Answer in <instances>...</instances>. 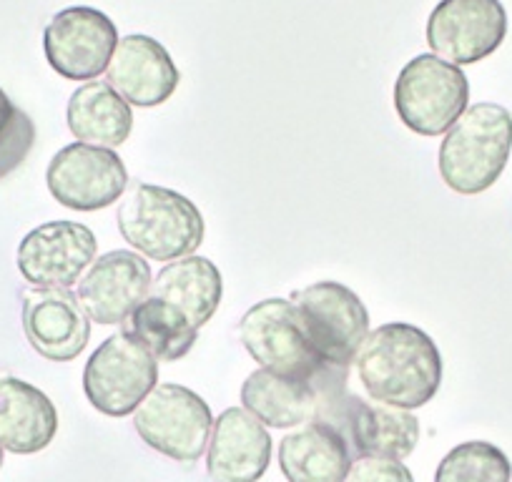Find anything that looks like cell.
I'll list each match as a JSON object with an SVG mask.
<instances>
[{
    "label": "cell",
    "instance_id": "44dd1931",
    "mask_svg": "<svg viewBox=\"0 0 512 482\" xmlns=\"http://www.w3.org/2000/svg\"><path fill=\"white\" fill-rule=\"evenodd\" d=\"M68 129L76 141L103 149L126 144L134 129L131 103L123 101L106 81H88L68 101Z\"/></svg>",
    "mask_w": 512,
    "mask_h": 482
},
{
    "label": "cell",
    "instance_id": "ba28073f",
    "mask_svg": "<svg viewBox=\"0 0 512 482\" xmlns=\"http://www.w3.org/2000/svg\"><path fill=\"white\" fill-rule=\"evenodd\" d=\"M134 427L151 450L191 465L209 447L214 415L189 387L156 385L134 412Z\"/></svg>",
    "mask_w": 512,
    "mask_h": 482
},
{
    "label": "cell",
    "instance_id": "603a6c76",
    "mask_svg": "<svg viewBox=\"0 0 512 482\" xmlns=\"http://www.w3.org/2000/svg\"><path fill=\"white\" fill-rule=\"evenodd\" d=\"M128 332L164 362L184 359L199 339V329L186 319L184 312L156 297H146L136 307V312L128 317Z\"/></svg>",
    "mask_w": 512,
    "mask_h": 482
},
{
    "label": "cell",
    "instance_id": "5bb4252c",
    "mask_svg": "<svg viewBox=\"0 0 512 482\" xmlns=\"http://www.w3.org/2000/svg\"><path fill=\"white\" fill-rule=\"evenodd\" d=\"M154 284L151 267L139 252L116 249L88 267L78 282V304L91 322L111 327L128 322Z\"/></svg>",
    "mask_w": 512,
    "mask_h": 482
},
{
    "label": "cell",
    "instance_id": "6da1fadb",
    "mask_svg": "<svg viewBox=\"0 0 512 482\" xmlns=\"http://www.w3.org/2000/svg\"><path fill=\"white\" fill-rule=\"evenodd\" d=\"M357 375L374 402L417 410L442 385V354L435 339L407 322H390L367 334L357 352Z\"/></svg>",
    "mask_w": 512,
    "mask_h": 482
},
{
    "label": "cell",
    "instance_id": "d4e9b609",
    "mask_svg": "<svg viewBox=\"0 0 512 482\" xmlns=\"http://www.w3.org/2000/svg\"><path fill=\"white\" fill-rule=\"evenodd\" d=\"M344 482H415L410 467L402 460H387V457L359 455L349 465Z\"/></svg>",
    "mask_w": 512,
    "mask_h": 482
},
{
    "label": "cell",
    "instance_id": "277c9868",
    "mask_svg": "<svg viewBox=\"0 0 512 482\" xmlns=\"http://www.w3.org/2000/svg\"><path fill=\"white\" fill-rule=\"evenodd\" d=\"M239 339L246 352L272 375L314 382L329 370L319 359L292 299L256 302L239 322Z\"/></svg>",
    "mask_w": 512,
    "mask_h": 482
},
{
    "label": "cell",
    "instance_id": "52a82bcc",
    "mask_svg": "<svg viewBox=\"0 0 512 482\" xmlns=\"http://www.w3.org/2000/svg\"><path fill=\"white\" fill-rule=\"evenodd\" d=\"M317 422L337 427L352 447V455L405 460L420 442V420L410 410L367 402L337 387L322 402Z\"/></svg>",
    "mask_w": 512,
    "mask_h": 482
},
{
    "label": "cell",
    "instance_id": "4316f807",
    "mask_svg": "<svg viewBox=\"0 0 512 482\" xmlns=\"http://www.w3.org/2000/svg\"><path fill=\"white\" fill-rule=\"evenodd\" d=\"M0 467H3V447H0Z\"/></svg>",
    "mask_w": 512,
    "mask_h": 482
},
{
    "label": "cell",
    "instance_id": "9c48e42d",
    "mask_svg": "<svg viewBox=\"0 0 512 482\" xmlns=\"http://www.w3.org/2000/svg\"><path fill=\"white\" fill-rule=\"evenodd\" d=\"M292 304L324 365L349 370L369 334V312L359 294L339 282H317L294 292Z\"/></svg>",
    "mask_w": 512,
    "mask_h": 482
},
{
    "label": "cell",
    "instance_id": "ffe728a7",
    "mask_svg": "<svg viewBox=\"0 0 512 482\" xmlns=\"http://www.w3.org/2000/svg\"><path fill=\"white\" fill-rule=\"evenodd\" d=\"M352 460L349 442L327 422H309L279 442L287 482H344Z\"/></svg>",
    "mask_w": 512,
    "mask_h": 482
},
{
    "label": "cell",
    "instance_id": "2e32d148",
    "mask_svg": "<svg viewBox=\"0 0 512 482\" xmlns=\"http://www.w3.org/2000/svg\"><path fill=\"white\" fill-rule=\"evenodd\" d=\"M106 83L131 106L154 108L169 101L181 83L171 53L151 36H126L106 68Z\"/></svg>",
    "mask_w": 512,
    "mask_h": 482
},
{
    "label": "cell",
    "instance_id": "7a4b0ae2",
    "mask_svg": "<svg viewBox=\"0 0 512 482\" xmlns=\"http://www.w3.org/2000/svg\"><path fill=\"white\" fill-rule=\"evenodd\" d=\"M118 231L139 254L154 262H176L201 247L206 224L184 194L166 186L136 184L116 214Z\"/></svg>",
    "mask_w": 512,
    "mask_h": 482
},
{
    "label": "cell",
    "instance_id": "d6986e66",
    "mask_svg": "<svg viewBox=\"0 0 512 482\" xmlns=\"http://www.w3.org/2000/svg\"><path fill=\"white\" fill-rule=\"evenodd\" d=\"M58 432V410L46 392L18 377H0V447L13 455L46 450Z\"/></svg>",
    "mask_w": 512,
    "mask_h": 482
},
{
    "label": "cell",
    "instance_id": "ac0fdd59",
    "mask_svg": "<svg viewBox=\"0 0 512 482\" xmlns=\"http://www.w3.org/2000/svg\"><path fill=\"white\" fill-rule=\"evenodd\" d=\"M272 462V437L267 427L241 407L216 417L206 452L211 482H259Z\"/></svg>",
    "mask_w": 512,
    "mask_h": 482
},
{
    "label": "cell",
    "instance_id": "e0dca14e",
    "mask_svg": "<svg viewBox=\"0 0 512 482\" xmlns=\"http://www.w3.org/2000/svg\"><path fill=\"white\" fill-rule=\"evenodd\" d=\"M23 332L48 362H71L91 339V319L68 289H33L23 294Z\"/></svg>",
    "mask_w": 512,
    "mask_h": 482
},
{
    "label": "cell",
    "instance_id": "30bf717a",
    "mask_svg": "<svg viewBox=\"0 0 512 482\" xmlns=\"http://www.w3.org/2000/svg\"><path fill=\"white\" fill-rule=\"evenodd\" d=\"M118 41L116 23L88 6L56 13L43 31L48 66L68 81H93L106 73Z\"/></svg>",
    "mask_w": 512,
    "mask_h": 482
},
{
    "label": "cell",
    "instance_id": "4fadbf2b",
    "mask_svg": "<svg viewBox=\"0 0 512 482\" xmlns=\"http://www.w3.org/2000/svg\"><path fill=\"white\" fill-rule=\"evenodd\" d=\"M98 241L86 224L48 221L23 236L18 272L36 289H71L96 262Z\"/></svg>",
    "mask_w": 512,
    "mask_h": 482
},
{
    "label": "cell",
    "instance_id": "484cf974",
    "mask_svg": "<svg viewBox=\"0 0 512 482\" xmlns=\"http://www.w3.org/2000/svg\"><path fill=\"white\" fill-rule=\"evenodd\" d=\"M23 113L26 111H21V108L8 98V93L0 88V144L13 134V129H16L18 121L23 118Z\"/></svg>",
    "mask_w": 512,
    "mask_h": 482
},
{
    "label": "cell",
    "instance_id": "5b68a950",
    "mask_svg": "<svg viewBox=\"0 0 512 482\" xmlns=\"http://www.w3.org/2000/svg\"><path fill=\"white\" fill-rule=\"evenodd\" d=\"M470 81L455 63L435 53L415 56L395 81V111L420 136H442L467 111Z\"/></svg>",
    "mask_w": 512,
    "mask_h": 482
},
{
    "label": "cell",
    "instance_id": "9a60e30c",
    "mask_svg": "<svg viewBox=\"0 0 512 482\" xmlns=\"http://www.w3.org/2000/svg\"><path fill=\"white\" fill-rule=\"evenodd\" d=\"M347 370L329 367L319 380L299 382L289 377L272 375L267 370H256L241 385V405L262 425L287 430L317 422L324 395L332 387L344 385Z\"/></svg>",
    "mask_w": 512,
    "mask_h": 482
},
{
    "label": "cell",
    "instance_id": "8992f818",
    "mask_svg": "<svg viewBox=\"0 0 512 482\" xmlns=\"http://www.w3.org/2000/svg\"><path fill=\"white\" fill-rule=\"evenodd\" d=\"M159 359L128 332L103 339L83 370V392L98 412L128 417L156 390Z\"/></svg>",
    "mask_w": 512,
    "mask_h": 482
},
{
    "label": "cell",
    "instance_id": "3957f363",
    "mask_svg": "<svg viewBox=\"0 0 512 482\" xmlns=\"http://www.w3.org/2000/svg\"><path fill=\"white\" fill-rule=\"evenodd\" d=\"M512 151V113L497 103H475L457 118L440 146V176L455 194L475 196L505 171Z\"/></svg>",
    "mask_w": 512,
    "mask_h": 482
},
{
    "label": "cell",
    "instance_id": "7402d4cb",
    "mask_svg": "<svg viewBox=\"0 0 512 482\" xmlns=\"http://www.w3.org/2000/svg\"><path fill=\"white\" fill-rule=\"evenodd\" d=\"M151 287H154L151 297L164 299L171 307L184 312L196 329L211 322L224 294L221 272L211 259L199 257V254L166 264L156 274V282Z\"/></svg>",
    "mask_w": 512,
    "mask_h": 482
},
{
    "label": "cell",
    "instance_id": "7c38bea8",
    "mask_svg": "<svg viewBox=\"0 0 512 482\" xmlns=\"http://www.w3.org/2000/svg\"><path fill=\"white\" fill-rule=\"evenodd\" d=\"M46 184L53 199L66 209L98 211L121 199L128 186V171L113 149L78 141L53 156Z\"/></svg>",
    "mask_w": 512,
    "mask_h": 482
},
{
    "label": "cell",
    "instance_id": "8fae6325",
    "mask_svg": "<svg viewBox=\"0 0 512 482\" xmlns=\"http://www.w3.org/2000/svg\"><path fill=\"white\" fill-rule=\"evenodd\" d=\"M507 11L500 0H440L427 18L432 53L455 66H472L502 46Z\"/></svg>",
    "mask_w": 512,
    "mask_h": 482
},
{
    "label": "cell",
    "instance_id": "cb8c5ba5",
    "mask_svg": "<svg viewBox=\"0 0 512 482\" xmlns=\"http://www.w3.org/2000/svg\"><path fill=\"white\" fill-rule=\"evenodd\" d=\"M510 477V457L485 440L452 447L435 472V482H510Z\"/></svg>",
    "mask_w": 512,
    "mask_h": 482
}]
</instances>
